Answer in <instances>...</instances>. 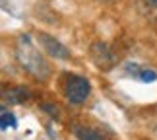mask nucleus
Instances as JSON below:
<instances>
[{
  "label": "nucleus",
  "instance_id": "obj_5",
  "mask_svg": "<svg viewBox=\"0 0 157 140\" xmlns=\"http://www.w3.org/2000/svg\"><path fill=\"white\" fill-rule=\"evenodd\" d=\"M72 132L78 140H105L101 136L99 130L91 129V126H83V125H74L72 126Z\"/></svg>",
  "mask_w": 157,
  "mask_h": 140
},
{
  "label": "nucleus",
  "instance_id": "obj_1",
  "mask_svg": "<svg viewBox=\"0 0 157 140\" xmlns=\"http://www.w3.org/2000/svg\"><path fill=\"white\" fill-rule=\"evenodd\" d=\"M16 58L20 66L25 72L31 74V78H35L37 82H47L52 74V68L43 54H41L35 45L31 43L29 35H20L16 41Z\"/></svg>",
  "mask_w": 157,
  "mask_h": 140
},
{
  "label": "nucleus",
  "instance_id": "obj_2",
  "mask_svg": "<svg viewBox=\"0 0 157 140\" xmlns=\"http://www.w3.org/2000/svg\"><path fill=\"white\" fill-rule=\"evenodd\" d=\"M91 94V84L87 78L78 76V74H68L64 80V95L68 103L72 105H82L83 101Z\"/></svg>",
  "mask_w": 157,
  "mask_h": 140
},
{
  "label": "nucleus",
  "instance_id": "obj_3",
  "mask_svg": "<svg viewBox=\"0 0 157 140\" xmlns=\"http://www.w3.org/2000/svg\"><path fill=\"white\" fill-rule=\"evenodd\" d=\"M89 54H91L93 64L97 66L99 70H111L114 64H117V54L111 49L109 43H103V41H97L93 43L91 49H89Z\"/></svg>",
  "mask_w": 157,
  "mask_h": 140
},
{
  "label": "nucleus",
  "instance_id": "obj_10",
  "mask_svg": "<svg viewBox=\"0 0 157 140\" xmlns=\"http://www.w3.org/2000/svg\"><path fill=\"white\" fill-rule=\"evenodd\" d=\"M144 2H146L149 8H157V0H144Z\"/></svg>",
  "mask_w": 157,
  "mask_h": 140
},
{
  "label": "nucleus",
  "instance_id": "obj_4",
  "mask_svg": "<svg viewBox=\"0 0 157 140\" xmlns=\"http://www.w3.org/2000/svg\"><path fill=\"white\" fill-rule=\"evenodd\" d=\"M37 39H39L41 47L47 51V54H49L51 58H56V60H70L72 58L70 49L66 47L64 43H60L56 37H52V35L45 33V31H39L37 33Z\"/></svg>",
  "mask_w": 157,
  "mask_h": 140
},
{
  "label": "nucleus",
  "instance_id": "obj_8",
  "mask_svg": "<svg viewBox=\"0 0 157 140\" xmlns=\"http://www.w3.org/2000/svg\"><path fill=\"white\" fill-rule=\"evenodd\" d=\"M8 125L14 129V126L17 125L16 123V117L12 113H8V111H2V129H8Z\"/></svg>",
  "mask_w": 157,
  "mask_h": 140
},
{
  "label": "nucleus",
  "instance_id": "obj_6",
  "mask_svg": "<svg viewBox=\"0 0 157 140\" xmlns=\"http://www.w3.org/2000/svg\"><path fill=\"white\" fill-rule=\"evenodd\" d=\"M6 95H8L10 103H23L25 99H29V90L23 86H17V88H12Z\"/></svg>",
  "mask_w": 157,
  "mask_h": 140
},
{
  "label": "nucleus",
  "instance_id": "obj_7",
  "mask_svg": "<svg viewBox=\"0 0 157 140\" xmlns=\"http://www.w3.org/2000/svg\"><path fill=\"white\" fill-rule=\"evenodd\" d=\"M138 78H140L142 82H155L157 80V72L155 70H140V74H138Z\"/></svg>",
  "mask_w": 157,
  "mask_h": 140
},
{
  "label": "nucleus",
  "instance_id": "obj_11",
  "mask_svg": "<svg viewBox=\"0 0 157 140\" xmlns=\"http://www.w3.org/2000/svg\"><path fill=\"white\" fill-rule=\"evenodd\" d=\"M101 2H111V0H101Z\"/></svg>",
  "mask_w": 157,
  "mask_h": 140
},
{
  "label": "nucleus",
  "instance_id": "obj_9",
  "mask_svg": "<svg viewBox=\"0 0 157 140\" xmlns=\"http://www.w3.org/2000/svg\"><path fill=\"white\" fill-rule=\"evenodd\" d=\"M41 107H43V111H47L52 119H60V111H58V107H54V103H43Z\"/></svg>",
  "mask_w": 157,
  "mask_h": 140
}]
</instances>
